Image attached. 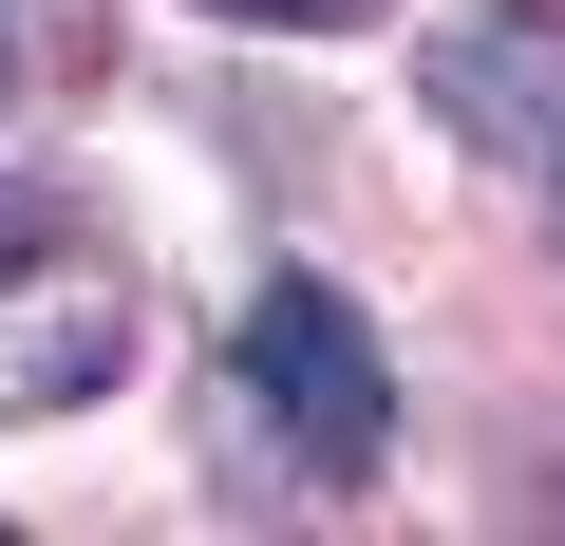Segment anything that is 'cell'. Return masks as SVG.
I'll use <instances>...</instances> for the list:
<instances>
[{
    "mask_svg": "<svg viewBox=\"0 0 565 546\" xmlns=\"http://www.w3.org/2000/svg\"><path fill=\"white\" fill-rule=\"evenodd\" d=\"M207 452H245L264 490H302V508L377 490V452H396V377H377V321L321 283V264L245 283L226 377H207Z\"/></svg>",
    "mask_w": 565,
    "mask_h": 546,
    "instance_id": "cell-1",
    "label": "cell"
},
{
    "mask_svg": "<svg viewBox=\"0 0 565 546\" xmlns=\"http://www.w3.org/2000/svg\"><path fill=\"white\" fill-rule=\"evenodd\" d=\"M114 377H132V302L95 283V264H76L57 302H0V415H76Z\"/></svg>",
    "mask_w": 565,
    "mask_h": 546,
    "instance_id": "cell-2",
    "label": "cell"
},
{
    "mask_svg": "<svg viewBox=\"0 0 565 546\" xmlns=\"http://www.w3.org/2000/svg\"><path fill=\"white\" fill-rule=\"evenodd\" d=\"M434 114L490 132V151H565V39H546V20H471V39H434Z\"/></svg>",
    "mask_w": 565,
    "mask_h": 546,
    "instance_id": "cell-3",
    "label": "cell"
},
{
    "mask_svg": "<svg viewBox=\"0 0 565 546\" xmlns=\"http://www.w3.org/2000/svg\"><path fill=\"white\" fill-rule=\"evenodd\" d=\"M207 20H264V39H340V20H377V0H207Z\"/></svg>",
    "mask_w": 565,
    "mask_h": 546,
    "instance_id": "cell-4",
    "label": "cell"
},
{
    "mask_svg": "<svg viewBox=\"0 0 565 546\" xmlns=\"http://www.w3.org/2000/svg\"><path fill=\"white\" fill-rule=\"evenodd\" d=\"M0 95H20V20H0Z\"/></svg>",
    "mask_w": 565,
    "mask_h": 546,
    "instance_id": "cell-5",
    "label": "cell"
},
{
    "mask_svg": "<svg viewBox=\"0 0 565 546\" xmlns=\"http://www.w3.org/2000/svg\"><path fill=\"white\" fill-rule=\"evenodd\" d=\"M546 207H565V151H546Z\"/></svg>",
    "mask_w": 565,
    "mask_h": 546,
    "instance_id": "cell-6",
    "label": "cell"
}]
</instances>
